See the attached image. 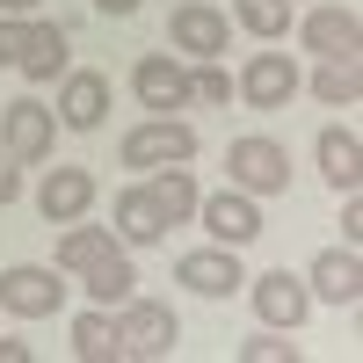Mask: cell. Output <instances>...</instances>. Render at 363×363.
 Returning <instances> with one entry per match:
<instances>
[{"label":"cell","mask_w":363,"mask_h":363,"mask_svg":"<svg viewBox=\"0 0 363 363\" xmlns=\"http://www.w3.org/2000/svg\"><path fill=\"white\" fill-rule=\"evenodd\" d=\"M145 0H95V15H138Z\"/></svg>","instance_id":"30"},{"label":"cell","mask_w":363,"mask_h":363,"mask_svg":"<svg viewBox=\"0 0 363 363\" xmlns=\"http://www.w3.org/2000/svg\"><path fill=\"white\" fill-rule=\"evenodd\" d=\"M306 51H320V58H363L356 8H313L306 15Z\"/></svg>","instance_id":"14"},{"label":"cell","mask_w":363,"mask_h":363,"mask_svg":"<svg viewBox=\"0 0 363 363\" xmlns=\"http://www.w3.org/2000/svg\"><path fill=\"white\" fill-rule=\"evenodd\" d=\"M306 291L327 298V306H356V298H363V262H356V247H327V255L313 262Z\"/></svg>","instance_id":"15"},{"label":"cell","mask_w":363,"mask_h":363,"mask_svg":"<svg viewBox=\"0 0 363 363\" xmlns=\"http://www.w3.org/2000/svg\"><path fill=\"white\" fill-rule=\"evenodd\" d=\"M37 211H44V225L87 218V211H95V174H87V167H51L44 189H37Z\"/></svg>","instance_id":"12"},{"label":"cell","mask_w":363,"mask_h":363,"mask_svg":"<svg viewBox=\"0 0 363 363\" xmlns=\"http://www.w3.org/2000/svg\"><path fill=\"white\" fill-rule=\"evenodd\" d=\"M313 95L327 109H349L363 95V58H320V73H313Z\"/></svg>","instance_id":"21"},{"label":"cell","mask_w":363,"mask_h":363,"mask_svg":"<svg viewBox=\"0 0 363 363\" xmlns=\"http://www.w3.org/2000/svg\"><path fill=\"white\" fill-rule=\"evenodd\" d=\"M174 342H182V327L167 306H153V298H124L116 306V356L160 363V356H174Z\"/></svg>","instance_id":"2"},{"label":"cell","mask_w":363,"mask_h":363,"mask_svg":"<svg viewBox=\"0 0 363 363\" xmlns=\"http://www.w3.org/2000/svg\"><path fill=\"white\" fill-rule=\"evenodd\" d=\"M363 240V203H356V189H349V203H342V247H356Z\"/></svg>","instance_id":"27"},{"label":"cell","mask_w":363,"mask_h":363,"mask_svg":"<svg viewBox=\"0 0 363 363\" xmlns=\"http://www.w3.org/2000/svg\"><path fill=\"white\" fill-rule=\"evenodd\" d=\"M131 87H138V102L153 109V116H167V109L189 102V66H182V58H167V51H145L138 73H131Z\"/></svg>","instance_id":"11"},{"label":"cell","mask_w":363,"mask_h":363,"mask_svg":"<svg viewBox=\"0 0 363 363\" xmlns=\"http://www.w3.org/2000/svg\"><path fill=\"white\" fill-rule=\"evenodd\" d=\"M58 306H66V269H37V262H15V269H0V313H15V320H51Z\"/></svg>","instance_id":"3"},{"label":"cell","mask_w":363,"mask_h":363,"mask_svg":"<svg viewBox=\"0 0 363 363\" xmlns=\"http://www.w3.org/2000/svg\"><path fill=\"white\" fill-rule=\"evenodd\" d=\"M29 356H37L29 342H15V335H0V363H29Z\"/></svg>","instance_id":"29"},{"label":"cell","mask_w":363,"mask_h":363,"mask_svg":"<svg viewBox=\"0 0 363 363\" xmlns=\"http://www.w3.org/2000/svg\"><path fill=\"white\" fill-rule=\"evenodd\" d=\"M0 15H37V0H0Z\"/></svg>","instance_id":"31"},{"label":"cell","mask_w":363,"mask_h":363,"mask_svg":"<svg viewBox=\"0 0 363 363\" xmlns=\"http://www.w3.org/2000/svg\"><path fill=\"white\" fill-rule=\"evenodd\" d=\"M73 356H87V363H116V320H109V306H87V313L73 320Z\"/></svg>","instance_id":"23"},{"label":"cell","mask_w":363,"mask_h":363,"mask_svg":"<svg viewBox=\"0 0 363 363\" xmlns=\"http://www.w3.org/2000/svg\"><path fill=\"white\" fill-rule=\"evenodd\" d=\"M51 138H58V116L37 102H0V153L8 160H51Z\"/></svg>","instance_id":"7"},{"label":"cell","mask_w":363,"mask_h":363,"mask_svg":"<svg viewBox=\"0 0 363 363\" xmlns=\"http://www.w3.org/2000/svg\"><path fill=\"white\" fill-rule=\"evenodd\" d=\"M116 240H124V247H153V240H167V218H160V203L145 196V182H131V189L116 196Z\"/></svg>","instance_id":"17"},{"label":"cell","mask_w":363,"mask_h":363,"mask_svg":"<svg viewBox=\"0 0 363 363\" xmlns=\"http://www.w3.org/2000/svg\"><path fill=\"white\" fill-rule=\"evenodd\" d=\"M167 29H174V51L189 58V66H196V58H218V51H225V15L211 8V0H182Z\"/></svg>","instance_id":"13"},{"label":"cell","mask_w":363,"mask_h":363,"mask_svg":"<svg viewBox=\"0 0 363 363\" xmlns=\"http://www.w3.org/2000/svg\"><path fill=\"white\" fill-rule=\"evenodd\" d=\"M225 174H233V189H247V196H284L291 189V153L277 138L247 131V138L225 145Z\"/></svg>","instance_id":"1"},{"label":"cell","mask_w":363,"mask_h":363,"mask_svg":"<svg viewBox=\"0 0 363 363\" xmlns=\"http://www.w3.org/2000/svg\"><path fill=\"white\" fill-rule=\"evenodd\" d=\"M116 160H124V167H174V160H196V131L182 124V116H145V124L124 131Z\"/></svg>","instance_id":"4"},{"label":"cell","mask_w":363,"mask_h":363,"mask_svg":"<svg viewBox=\"0 0 363 363\" xmlns=\"http://www.w3.org/2000/svg\"><path fill=\"white\" fill-rule=\"evenodd\" d=\"M240 363H298V342H284V327H269V335L240 342Z\"/></svg>","instance_id":"25"},{"label":"cell","mask_w":363,"mask_h":363,"mask_svg":"<svg viewBox=\"0 0 363 363\" xmlns=\"http://www.w3.org/2000/svg\"><path fill=\"white\" fill-rule=\"evenodd\" d=\"M233 95H247V109H284V102L298 95V66H291V51H255L247 73L233 80Z\"/></svg>","instance_id":"9"},{"label":"cell","mask_w":363,"mask_h":363,"mask_svg":"<svg viewBox=\"0 0 363 363\" xmlns=\"http://www.w3.org/2000/svg\"><path fill=\"white\" fill-rule=\"evenodd\" d=\"M22 73H29V80H58V73H66V29H58V22H29Z\"/></svg>","instance_id":"20"},{"label":"cell","mask_w":363,"mask_h":363,"mask_svg":"<svg viewBox=\"0 0 363 363\" xmlns=\"http://www.w3.org/2000/svg\"><path fill=\"white\" fill-rule=\"evenodd\" d=\"M80 284H87V306H124V298H138V269L124 247H109L102 262L80 269Z\"/></svg>","instance_id":"16"},{"label":"cell","mask_w":363,"mask_h":363,"mask_svg":"<svg viewBox=\"0 0 363 363\" xmlns=\"http://www.w3.org/2000/svg\"><path fill=\"white\" fill-rule=\"evenodd\" d=\"M174 284H189L196 298H233L240 284H247L240 277V247H218V240H211V247H189L174 262Z\"/></svg>","instance_id":"8"},{"label":"cell","mask_w":363,"mask_h":363,"mask_svg":"<svg viewBox=\"0 0 363 363\" xmlns=\"http://www.w3.org/2000/svg\"><path fill=\"white\" fill-rule=\"evenodd\" d=\"M233 22L247 29V37H262V44H284V29H291V0H233Z\"/></svg>","instance_id":"24"},{"label":"cell","mask_w":363,"mask_h":363,"mask_svg":"<svg viewBox=\"0 0 363 363\" xmlns=\"http://www.w3.org/2000/svg\"><path fill=\"white\" fill-rule=\"evenodd\" d=\"M15 167H22V160L0 153V203H15V196H22V174H15Z\"/></svg>","instance_id":"28"},{"label":"cell","mask_w":363,"mask_h":363,"mask_svg":"<svg viewBox=\"0 0 363 363\" xmlns=\"http://www.w3.org/2000/svg\"><path fill=\"white\" fill-rule=\"evenodd\" d=\"M109 247H116V240H109V225H80V218H73L66 233H58V255H51V262L80 277V269H87V262H102Z\"/></svg>","instance_id":"22"},{"label":"cell","mask_w":363,"mask_h":363,"mask_svg":"<svg viewBox=\"0 0 363 363\" xmlns=\"http://www.w3.org/2000/svg\"><path fill=\"white\" fill-rule=\"evenodd\" d=\"M102 116H109V73L66 66L58 73V124L66 131H102Z\"/></svg>","instance_id":"6"},{"label":"cell","mask_w":363,"mask_h":363,"mask_svg":"<svg viewBox=\"0 0 363 363\" xmlns=\"http://www.w3.org/2000/svg\"><path fill=\"white\" fill-rule=\"evenodd\" d=\"M29 51V15H0V66H22Z\"/></svg>","instance_id":"26"},{"label":"cell","mask_w":363,"mask_h":363,"mask_svg":"<svg viewBox=\"0 0 363 363\" xmlns=\"http://www.w3.org/2000/svg\"><path fill=\"white\" fill-rule=\"evenodd\" d=\"M320 174L335 182L342 196L363 182V145H356V131H342V124H327V131H320Z\"/></svg>","instance_id":"19"},{"label":"cell","mask_w":363,"mask_h":363,"mask_svg":"<svg viewBox=\"0 0 363 363\" xmlns=\"http://www.w3.org/2000/svg\"><path fill=\"white\" fill-rule=\"evenodd\" d=\"M196 218H203V233L218 247H247V240H262V196H247V189L196 196Z\"/></svg>","instance_id":"5"},{"label":"cell","mask_w":363,"mask_h":363,"mask_svg":"<svg viewBox=\"0 0 363 363\" xmlns=\"http://www.w3.org/2000/svg\"><path fill=\"white\" fill-rule=\"evenodd\" d=\"M145 196L160 203V218H167V225L196 218V174H189V160H174V167H153V182H145Z\"/></svg>","instance_id":"18"},{"label":"cell","mask_w":363,"mask_h":363,"mask_svg":"<svg viewBox=\"0 0 363 363\" xmlns=\"http://www.w3.org/2000/svg\"><path fill=\"white\" fill-rule=\"evenodd\" d=\"M255 313H262V327H306V313H313V291H306V277H291V269H269V277H255Z\"/></svg>","instance_id":"10"}]
</instances>
